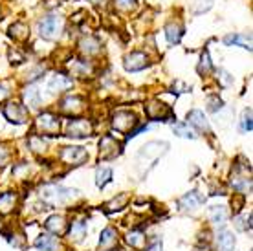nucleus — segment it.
<instances>
[{
    "label": "nucleus",
    "instance_id": "nucleus-44",
    "mask_svg": "<svg viewBox=\"0 0 253 251\" xmlns=\"http://www.w3.org/2000/svg\"><path fill=\"white\" fill-rule=\"evenodd\" d=\"M9 95V90H7L6 84H0V101H4Z\"/></svg>",
    "mask_w": 253,
    "mask_h": 251
},
{
    "label": "nucleus",
    "instance_id": "nucleus-27",
    "mask_svg": "<svg viewBox=\"0 0 253 251\" xmlns=\"http://www.w3.org/2000/svg\"><path fill=\"white\" fill-rule=\"evenodd\" d=\"M218 248L220 251H235V237L229 231L218 233Z\"/></svg>",
    "mask_w": 253,
    "mask_h": 251
},
{
    "label": "nucleus",
    "instance_id": "nucleus-16",
    "mask_svg": "<svg viewBox=\"0 0 253 251\" xmlns=\"http://www.w3.org/2000/svg\"><path fill=\"white\" fill-rule=\"evenodd\" d=\"M187 120H189V123L195 126L196 130L209 132V123H208V120H206L204 112H200V110H191V112L187 114Z\"/></svg>",
    "mask_w": 253,
    "mask_h": 251
},
{
    "label": "nucleus",
    "instance_id": "nucleus-24",
    "mask_svg": "<svg viewBox=\"0 0 253 251\" xmlns=\"http://www.w3.org/2000/svg\"><path fill=\"white\" fill-rule=\"evenodd\" d=\"M35 246H37L41 251H57L59 242L55 237L51 235H41L37 240H35Z\"/></svg>",
    "mask_w": 253,
    "mask_h": 251
},
{
    "label": "nucleus",
    "instance_id": "nucleus-25",
    "mask_svg": "<svg viewBox=\"0 0 253 251\" xmlns=\"http://www.w3.org/2000/svg\"><path fill=\"white\" fill-rule=\"evenodd\" d=\"M182 33H184V28H182L180 24H174V22L167 24V28H165V37H167V41H169L171 44L180 42Z\"/></svg>",
    "mask_w": 253,
    "mask_h": 251
},
{
    "label": "nucleus",
    "instance_id": "nucleus-31",
    "mask_svg": "<svg viewBox=\"0 0 253 251\" xmlns=\"http://www.w3.org/2000/svg\"><path fill=\"white\" fill-rule=\"evenodd\" d=\"M110 180H112V170L108 169V167L97 169V172H95V183H97V187H105Z\"/></svg>",
    "mask_w": 253,
    "mask_h": 251
},
{
    "label": "nucleus",
    "instance_id": "nucleus-9",
    "mask_svg": "<svg viewBox=\"0 0 253 251\" xmlns=\"http://www.w3.org/2000/svg\"><path fill=\"white\" fill-rule=\"evenodd\" d=\"M86 158H88V152L83 147H66L61 151V160L70 165H81Z\"/></svg>",
    "mask_w": 253,
    "mask_h": 251
},
{
    "label": "nucleus",
    "instance_id": "nucleus-40",
    "mask_svg": "<svg viewBox=\"0 0 253 251\" xmlns=\"http://www.w3.org/2000/svg\"><path fill=\"white\" fill-rule=\"evenodd\" d=\"M9 59H11V63L20 64L22 61H24V55H22V53H19L17 50H11V51H9Z\"/></svg>",
    "mask_w": 253,
    "mask_h": 251
},
{
    "label": "nucleus",
    "instance_id": "nucleus-18",
    "mask_svg": "<svg viewBox=\"0 0 253 251\" xmlns=\"http://www.w3.org/2000/svg\"><path fill=\"white\" fill-rule=\"evenodd\" d=\"M229 218V211L224 206H213L209 209V220L216 226H224Z\"/></svg>",
    "mask_w": 253,
    "mask_h": 251
},
{
    "label": "nucleus",
    "instance_id": "nucleus-10",
    "mask_svg": "<svg viewBox=\"0 0 253 251\" xmlns=\"http://www.w3.org/2000/svg\"><path fill=\"white\" fill-rule=\"evenodd\" d=\"M125 70L126 72H139V70H143L149 66V61H147V55L145 53H141V51H132V53H128L125 57Z\"/></svg>",
    "mask_w": 253,
    "mask_h": 251
},
{
    "label": "nucleus",
    "instance_id": "nucleus-43",
    "mask_svg": "<svg viewBox=\"0 0 253 251\" xmlns=\"http://www.w3.org/2000/svg\"><path fill=\"white\" fill-rule=\"evenodd\" d=\"M7 160H9V152L4 147H0V167H4L7 164Z\"/></svg>",
    "mask_w": 253,
    "mask_h": 251
},
{
    "label": "nucleus",
    "instance_id": "nucleus-22",
    "mask_svg": "<svg viewBox=\"0 0 253 251\" xmlns=\"http://www.w3.org/2000/svg\"><path fill=\"white\" fill-rule=\"evenodd\" d=\"M17 206V195L15 193H4L0 195V214H9Z\"/></svg>",
    "mask_w": 253,
    "mask_h": 251
},
{
    "label": "nucleus",
    "instance_id": "nucleus-3",
    "mask_svg": "<svg viewBox=\"0 0 253 251\" xmlns=\"http://www.w3.org/2000/svg\"><path fill=\"white\" fill-rule=\"evenodd\" d=\"M136 125H138V120H136V116L130 110H118L112 116V126L118 132H132V128Z\"/></svg>",
    "mask_w": 253,
    "mask_h": 251
},
{
    "label": "nucleus",
    "instance_id": "nucleus-14",
    "mask_svg": "<svg viewBox=\"0 0 253 251\" xmlns=\"http://www.w3.org/2000/svg\"><path fill=\"white\" fill-rule=\"evenodd\" d=\"M70 86H72V79L64 74H55L48 79V90L50 92H63Z\"/></svg>",
    "mask_w": 253,
    "mask_h": 251
},
{
    "label": "nucleus",
    "instance_id": "nucleus-29",
    "mask_svg": "<svg viewBox=\"0 0 253 251\" xmlns=\"http://www.w3.org/2000/svg\"><path fill=\"white\" fill-rule=\"evenodd\" d=\"M145 233L138 231V229H134V231H130L128 235H126V242L132 246V248H136V250H141L143 246H145Z\"/></svg>",
    "mask_w": 253,
    "mask_h": 251
},
{
    "label": "nucleus",
    "instance_id": "nucleus-15",
    "mask_svg": "<svg viewBox=\"0 0 253 251\" xmlns=\"http://www.w3.org/2000/svg\"><path fill=\"white\" fill-rule=\"evenodd\" d=\"M66 220L63 218V216H59V214H53V216H50V218L46 220V229L50 233H53V235H64L66 233Z\"/></svg>",
    "mask_w": 253,
    "mask_h": 251
},
{
    "label": "nucleus",
    "instance_id": "nucleus-13",
    "mask_svg": "<svg viewBox=\"0 0 253 251\" xmlns=\"http://www.w3.org/2000/svg\"><path fill=\"white\" fill-rule=\"evenodd\" d=\"M116 244H118V233L114 227H107L99 239V251H112Z\"/></svg>",
    "mask_w": 253,
    "mask_h": 251
},
{
    "label": "nucleus",
    "instance_id": "nucleus-42",
    "mask_svg": "<svg viewBox=\"0 0 253 251\" xmlns=\"http://www.w3.org/2000/svg\"><path fill=\"white\" fill-rule=\"evenodd\" d=\"M220 81H222V84H224V86H229V84H231V83H233V77L229 76L228 72H224V70H222L220 72Z\"/></svg>",
    "mask_w": 253,
    "mask_h": 251
},
{
    "label": "nucleus",
    "instance_id": "nucleus-5",
    "mask_svg": "<svg viewBox=\"0 0 253 251\" xmlns=\"http://www.w3.org/2000/svg\"><path fill=\"white\" fill-rule=\"evenodd\" d=\"M66 134L70 138H86L92 134V123L88 120H70Z\"/></svg>",
    "mask_w": 253,
    "mask_h": 251
},
{
    "label": "nucleus",
    "instance_id": "nucleus-8",
    "mask_svg": "<svg viewBox=\"0 0 253 251\" xmlns=\"http://www.w3.org/2000/svg\"><path fill=\"white\" fill-rule=\"evenodd\" d=\"M121 152V145L112 136H105L99 141V158L101 160H112Z\"/></svg>",
    "mask_w": 253,
    "mask_h": 251
},
{
    "label": "nucleus",
    "instance_id": "nucleus-6",
    "mask_svg": "<svg viewBox=\"0 0 253 251\" xmlns=\"http://www.w3.org/2000/svg\"><path fill=\"white\" fill-rule=\"evenodd\" d=\"M35 126H37V130L41 134H50V136H53V134L59 132V120L53 114H42V116L37 118Z\"/></svg>",
    "mask_w": 253,
    "mask_h": 251
},
{
    "label": "nucleus",
    "instance_id": "nucleus-46",
    "mask_svg": "<svg viewBox=\"0 0 253 251\" xmlns=\"http://www.w3.org/2000/svg\"><path fill=\"white\" fill-rule=\"evenodd\" d=\"M195 251H208V248H204V250H202V248H196Z\"/></svg>",
    "mask_w": 253,
    "mask_h": 251
},
{
    "label": "nucleus",
    "instance_id": "nucleus-7",
    "mask_svg": "<svg viewBox=\"0 0 253 251\" xmlns=\"http://www.w3.org/2000/svg\"><path fill=\"white\" fill-rule=\"evenodd\" d=\"M4 116L7 118V121L17 123V125H22L28 121V110L20 103H7L4 107Z\"/></svg>",
    "mask_w": 253,
    "mask_h": 251
},
{
    "label": "nucleus",
    "instance_id": "nucleus-34",
    "mask_svg": "<svg viewBox=\"0 0 253 251\" xmlns=\"http://www.w3.org/2000/svg\"><path fill=\"white\" fill-rule=\"evenodd\" d=\"M213 7V0H196L195 6H193V11L196 13V15H200V13L204 11H209Z\"/></svg>",
    "mask_w": 253,
    "mask_h": 251
},
{
    "label": "nucleus",
    "instance_id": "nucleus-36",
    "mask_svg": "<svg viewBox=\"0 0 253 251\" xmlns=\"http://www.w3.org/2000/svg\"><path fill=\"white\" fill-rule=\"evenodd\" d=\"M211 68H213V64L209 61L208 51H204L202 59H200V64H198V72H200V74H208V72H211Z\"/></svg>",
    "mask_w": 253,
    "mask_h": 251
},
{
    "label": "nucleus",
    "instance_id": "nucleus-41",
    "mask_svg": "<svg viewBox=\"0 0 253 251\" xmlns=\"http://www.w3.org/2000/svg\"><path fill=\"white\" fill-rule=\"evenodd\" d=\"M172 88H176V90H172V92H176V94H184V92H187V90H191L185 83H182V81H176L174 84H172Z\"/></svg>",
    "mask_w": 253,
    "mask_h": 251
},
{
    "label": "nucleus",
    "instance_id": "nucleus-39",
    "mask_svg": "<svg viewBox=\"0 0 253 251\" xmlns=\"http://www.w3.org/2000/svg\"><path fill=\"white\" fill-rule=\"evenodd\" d=\"M208 105H209L208 108L211 110V112H216V110H220L222 108V101L218 99V97H209Z\"/></svg>",
    "mask_w": 253,
    "mask_h": 251
},
{
    "label": "nucleus",
    "instance_id": "nucleus-1",
    "mask_svg": "<svg viewBox=\"0 0 253 251\" xmlns=\"http://www.w3.org/2000/svg\"><path fill=\"white\" fill-rule=\"evenodd\" d=\"M77 191L76 189H66L63 185H55V183H50V185H44L41 189V198L50 204V206H61V204H66L68 200L76 198Z\"/></svg>",
    "mask_w": 253,
    "mask_h": 251
},
{
    "label": "nucleus",
    "instance_id": "nucleus-11",
    "mask_svg": "<svg viewBox=\"0 0 253 251\" xmlns=\"http://www.w3.org/2000/svg\"><path fill=\"white\" fill-rule=\"evenodd\" d=\"M145 114H147V118H149V120L160 121V120L169 118V116H171V110H169V107H167V105H164V103L151 101V103H147Z\"/></svg>",
    "mask_w": 253,
    "mask_h": 251
},
{
    "label": "nucleus",
    "instance_id": "nucleus-21",
    "mask_svg": "<svg viewBox=\"0 0 253 251\" xmlns=\"http://www.w3.org/2000/svg\"><path fill=\"white\" fill-rule=\"evenodd\" d=\"M79 46H81L83 53H86V55H97V53L101 51V42L94 37L83 39L81 42H79Z\"/></svg>",
    "mask_w": 253,
    "mask_h": 251
},
{
    "label": "nucleus",
    "instance_id": "nucleus-37",
    "mask_svg": "<svg viewBox=\"0 0 253 251\" xmlns=\"http://www.w3.org/2000/svg\"><path fill=\"white\" fill-rule=\"evenodd\" d=\"M90 64L86 63V61H83V63H76L74 64V72H76L77 76H81V77H84L86 74H90Z\"/></svg>",
    "mask_w": 253,
    "mask_h": 251
},
{
    "label": "nucleus",
    "instance_id": "nucleus-35",
    "mask_svg": "<svg viewBox=\"0 0 253 251\" xmlns=\"http://www.w3.org/2000/svg\"><path fill=\"white\" fill-rule=\"evenodd\" d=\"M114 7L120 11H130L136 7V0H114Z\"/></svg>",
    "mask_w": 253,
    "mask_h": 251
},
{
    "label": "nucleus",
    "instance_id": "nucleus-47",
    "mask_svg": "<svg viewBox=\"0 0 253 251\" xmlns=\"http://www.w3.org/2000/svg\"><path fill=\"white\" fill-rule=\"evenodd\" d=\"M92 2H94V4H99V2H101V0H92Z\"/></svg>",
    "mask_w": 253,
    "mask_h": 251
},
{
    "label": "nucleus",
    "instance_id": "nucleus-26",
    "mask_svg": "<svg viewBox=\"0 0 253 251\" xmlns=\"http://www.w3.org/2000/svg\"><path fill=\"white\" fill-rule=\"evenodd\" d=\"M224 44L228 46H242L246 50H252V39L244 37V35H228L224 39Z\"/></svg>",
    "mask_w": 253,
    "mask_h": 251
},
{
    "label": "nucleus",
    "instance_id": "nucleus-23",
    "mask_svg": "<svg viewBox=\"0 0 253 251\" xmlns=\"http://www.w3.org/2000/svg\"><path fill=\"white\" fill-rule=\"evenodd\" d=\"M24 103L32 110H37L41 107V94H39V88L37 86H28L24 92Z\"/></svg>",
    "mask_w": 253,
    "mask_h": 251
},
{
    "label": "nucleus",
    "instance_id": "nucleus-12",
    "mask_svg": "<svg viewBox=\"0 0 253 251\" xmlns=\"http://www.w3.org/2000/svg\"><path fill=\"white\" fill-rule=\"evenodd\" d=\"M202 202H204L202 195H198L196 191H191V193H187L185 196L180 198L178 206H180L182 211H195V209L200 208V204H202Z\"/></svg>",
    "mask_w": 253,
    "mask_h": 251
},
{
    "label": "nucleus",
    "instance_id": "nucleus-32",
    "mask_svg": "<svg viewBox=\"0 0 253 251\" xmlns=\"http://www.w3.org/2000/svg\"><path fill=\"white\" fill-rule=\"evenodd\" d=\"M172 130L180 138H195V132L189 128V123H176V125H172Z\"/></svg>",
    "mask_w": 253,
    "mask_h": 251
},
{
    "label": "nucleus",
    "instance_id": "nucleus-28",
    "mask_svg": "<svg viewBox=\"0 0 253 251\" xmlns=\"http://www.w3.org/2000/svg\"><path fill=\"white\" fill-rule=\"evenodd\" d=\"M9 35L13 39H17V41H26V39L30 37V28L22 22H15V24L9 28Z\"/></svg>",
    "mask_w": 253,
    "mask_h": 251
},
{
    "label": "nucleus",
    "instance_id": "nucleus-19",
    "mask_svg": "<svg viewBox=\"0 0 253 251\" xmlns=\"http://www.w3.org/2000/svg\"><path fill=\"white\" fill-rule=\"evenodd\" d=\"M68 235L74 242L83 240L84 239V235H86V222H84V220H74V222H72V226H70Z\"/></svg>",
    "mask_w": 253,
    "mask_h": 251
},
{
    "label": "nucleus",
    "instance_id": "nucleus-30",
    "mask_svg": "<svg viewBox=\"0 0 253 251\" xmlns=\"http://www.w3.org/2000/svg\"><path fill=\"white\" fill-rule=\"evenodd\" d=\"M126 202H128V195H118L114 200H110L105 206V211L107 213H114V211H120L126 206Z\"/></svg>",
    "mask_w": 253,
    "mask_h": 251
},
{
    "label": "nucleus",
    "instance_id": "nucleus-20",
    "mask_svg": "<svg viewBox=\"0 0 253 251\" xmlns=\"http://www.w3.org/2000/svg\"><path fill=\"white\" fill-rule=\"evenodd\" d=\"M83 103H84V101H83L81 97L72 95V97H66V99L61 103V108H63V112H66V114H77L83 110Z\"/></svg>",
    "mask_w": 253,
    "mask_h": 251
},
{
    "label": "nucleus",
    "instance_id": "nucleus-33",
    "mask_svg": "<svg viewBox=\"0 0 253 251\" xmlns=\"http://www.w3.org/2000/svg\"><path fill=\"white\" fill-rule=\"evenodd\" d=\"M30 149H32L33 152H46L48 145H46V141L42 139V136H32V138H30Z\"/></svg>",
    "mask_w": 253,
    "mask_h": 251
},
{
    "label": "nucleus",
    "instance_id": "nucleus-4",
    "mask_svg": "<svg viewBox=\"0 0 253 251\" xmlns=\"http://www.w3.org/2000/svg\"><path fill=\"white\" fill-rule=\"evenodd\" d=\"M169 149V145L165 141H149L147 145L141 147L139 151V160H147V162H156L160 156H164Z\"/></svg>",
    "mask_w": 253,
    "mask_h": 251
},
{
    "label": "nucleus",
    "instance_id": "nucleus-38",
    "mask_svg": "<svg viewBox=\"0 0 253 251\" xmlns=\"http://www.w3.org/2000/svg\"><path fill=\"white\" fill-rule=\"evenodd\" d=\"M242 130L252 132V110H246L242 116Z\"/></svg>",
    "mask_w": 253,
    "mask_h": 251
},
{
    "label": "nucleus",
    "instance_id": "nucleus-2",
    "mask_svg": "<svg viewBox=\"0 0 253 251\" xmlns=\"http://www.w3.org/2000/svg\"><path fill=\"white\" fill-rule=\"evenodd\" d=\"M63 32V19L59 15H48L39 22V33L46 41H55Z\"/></svg>",
    "mask_w": 253,
    "mask_h": 251
},
{
    "label": "nucleus",
    "instance_id": "nucleus-45",
    "mask_svg": "<svg viewBox=\"0 0 253 251\" xmlns=\"http://www.w3.org/2000/svg\"><path fill=\"white\" fill-rule=\"evenodd\" d=\"M147 251H162V244H158V242H156V244H152Z\"/></svg>",
    "mask_w": 253,
    "mask_h": 251
},
{
    "label": "nucleus",
    "instance_id": "nucleus-17",
    "mask_svg": "<svg viewBox=\"0 0 253 251\" xmlns=\"http://www.w3.org/2000/svg\"><path fill=\"white\" fill-rule=\"evenodd\" d=\"M231 185H233L235 191H239V193H246L252 189V180H250V176L246 172H233L231 176Z\"/></svg>",
    "mask_w": 253,
    "mask_h": 251
}]
</instances>
